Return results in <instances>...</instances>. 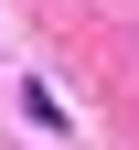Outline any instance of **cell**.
<instances>
[]
</instances>
